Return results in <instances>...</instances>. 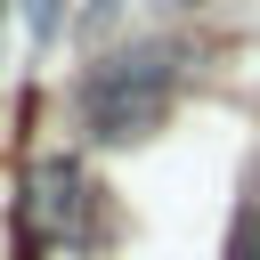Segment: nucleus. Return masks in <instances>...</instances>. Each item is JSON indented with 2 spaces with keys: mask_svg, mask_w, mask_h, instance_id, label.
<instances>
[{
  "mask_svg": "<svg viewBox=\"0 0 260 260\" xmlns=\"http://www.w3.org/2000/svg\"><path fill=\"white\" fill-rule=\"evenodd\" d=\"M171 89H179V73H171L162 49H122L81 81V114H89L98 138H146L171 114Z\"/></svg>",
  "mask_w": 260,
  "mask_h": 260,
  "instance_id": "obj_1",
  "label": "nucleus"
},
{
  "mask_svg": "<svg viewBox=\"0 0 260 260\" xmlns=\"http://www.w3.org/2000/svg\"><path fill=\"white\" fill-rule=\"evenodd\" d=\"M32 195H41V203H32V211H41V228L57 236V228L73 219V203H81V179H73L65 162H41V179H32Z\"/></svg>",
  "mask_w": 260,
  "mask_h": 260,
  "instance_id": "obj_2",
  "label": "nucleus"
},
{
  "mask_svg": "<svg viewBox=\"0 0 260 260\" xmlns=\"http://www.w3.org/2000/svg\"><path fill=\"white\" fill-rule=\"evenodd\" d=\"M228 260H260V203L244 211V228H236V244H228Z\"/></svg>",
  "mask_w": 260,
  "mask_h": 260,
  "instance_id": "obj_3",
  "label": "nucleus"
},
{
  "mask_svg": "<svg viewBox=\"0 0 260 260\" xmlns=\"http://www.w3.org/2000/svg\"><path fill=\"white\" fill-rule=\"evenodd\" d=\"M24 24H32V41H57V0H24Z\"/></svg>",
  "mask_w": 260,
  "mask_h": 260,
  "instance_id": "obj_4",
  "label": "nucleus"
},
{
  "mask_svg": "<svg viewBox=\"0 0 260 260\" xmlns=\"http://www.w3.org/2000/svg\"><path fill=\"white\" fill-rule=\"evenodd\" d=\"M0 16H8V0H0Z\"/></svg>",
  "mask_w": 260,
  "mask_h": 260,
  "instance_id": "obj_5",
  "label": "nucleus"
}]
</instances>
